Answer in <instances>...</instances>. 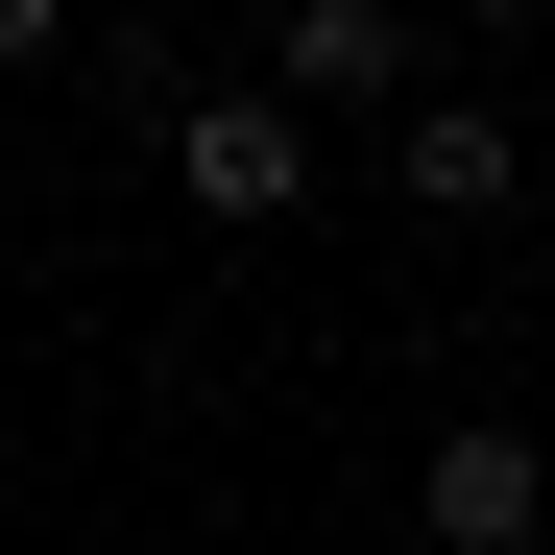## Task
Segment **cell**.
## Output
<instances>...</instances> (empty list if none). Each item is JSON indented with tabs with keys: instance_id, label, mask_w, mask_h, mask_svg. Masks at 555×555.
<instances>
[{
	"instance_id": "2",
	"label": "cell",
	"mask_w": 555,
	"mask_h": 555,
	"mask_svg": "<svg viewBox=\"0 0 555 555\" xmlns=\"http://www.w3.org/2000/svg\"><path fill=\"white\" fill-rule=\"evenodd\" d=\"M411 531H435V555H555V435H531V411H459V435L411 459Z\"/></svg>"
},
{
	"instance_id": "4",
	"label": "cell",
	"mask_w": 555,
	"mask_h": 555,
	"mask_svg": "<svg viewBox=\"0 0 555 555\" xmlns=\"http://www.w3.org/2000/svg\"><path fill=\"white\" fill-rule=\"evenodd\" d=\"M387 169H411V218H507V194H531V121L411 73V98H387Z\"/></svg>"
},
{
	"instance_id": "1",
	"label": "cell",
	"mask_w": 555,
	"mask_h": 555,
	"mask_svg": "<svg viewBox=\"0 0 555 555\" xmlns=\"http://www.w3.org/2000/svg\"><path fill=\"white\" fill-rule=\"evenodd\" d=\"M314 169H338V121H314V98H266V73H218V98H169V194H194L218 242H266V218L314 194Z\"/></svg>"
},
{
	"instance_id": "6",
	"label": "cell",
	"mask_w": 555,
	"mask_h": 555,
	"mask_svg": "<svg viewBox=\"0 0 555 555\" xmlns=\"http://www.w3.org/2000/svg\"><path fill=\"white\" fill-rule=\"evenodd\" d=\"M459 25H555V0H459Z\"/></svg>"
},
{
	"instance_id": "3",
	"label": "cell",
	"mask_w": 555,
	"mask_h": 555,
	"mask_svg": "<svg viewBox=\"0 0 555 555\" xmlns=\"http://www.w3.org/2000/svg\"><path fill=\"white\" fill-rule=\"evenodd\" d=\"M411 73H435L411 0H291V25H266V98H314V121H387Z\"/></svg>"
},
{
	"instance_id": "5",
	"label": "cell",
	"mask_w": 555,
	"mask_h": 555,
	"mask_svg": "<svg viewBox=\"0 0 555 555\" xmlns=\"http://www.w3.org/2000/svg\"><path fill=\"white\" fill-rule=\"evenodd\" d=\"M25 49H73V0H0V73H25Z\"/></svg>"
}]
</instances>
